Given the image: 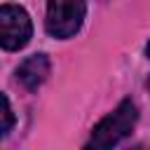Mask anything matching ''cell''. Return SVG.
I'll return each mask as SVG.
<instances>
[{
    "label": "cell",
    "instance_id": "obj_3",
    "mask_svg": "<svg viewBox=\"0 0 150 150\" xmlns=\"http://www.w3.org/2000/svg\"><path fill=\"white\" fill-rule=\"evenodd\" d=\"M33 35L30 16L19 5H2L0 7V45L7 52H16L28 45Z\"/></svg>",
    "mask_w": 150,
    "mask_h": 150
},
{
    "label": "cell",
    "instance_id": "obj_6",
    "mask_svg": "<svg viewBox=\"0 0 150 150\" xmlns=\"http://www.w3.org/2000/svg\"><path fill=\"white\" fill-rule=\"evenodd\" d=\"M145 52H148V56H150V42H148V49H145Z\"/></svg>",
    "mask_w": 150,
    "mask_h": 150
},
{
    "label": "cell",
    "instance_id": "obj_5",
    "mask_svg": "<svg viewBox=\"0 0 150 150\" xmlns=\"http://www.w3.org/2000/svg\"><path fill=\"white\" fill-rule=\"evenodd\" d=\"M2 127H0V131H2V136H7L9 134V129H12V124H14V115H12V105H9V98H7V94H2Z\"/></svg>",
    "mask_w": 150,
    "mask_h": 150
},
{
    "label": "cell",
    "instance_id": "obj_4",
    "mask_svg": "<svg viewBox=\"0 0 150 150\" xmlns=\"http://www.w3.org/2000/svg\"><path fill=\"white\" fill-rule=\"evenodd\" d=\"M49 68H52V63H49L47 54H33V56L23 59L21 66L16 68V82L23 89L35 91L49 77Z\"/></svg>",
    "mask_w": 150,
    "mask_h": 150
},
{
    "label": "cell",
    "instance_id": "obj_2",
    "mask_svg": "<svg viewBox=\"0 0 150 150\" xmlns=\"http://www.w3.org/2000/svg\"><path fill=\"white\" fill-rule=\"evenodd\" d=\"M84 12H87L84 0H49L45 28L52 38L59 40L73 38L84 21Z\"/></svg>",
    "mask_w": 150,
    "mask_h": 150
},
{
    "label": "cell",
    "instance_id": "obj_7",
    "mask_svg": "<svg viewBox=\"0 0 150 150\" xmlns=\"http://www.w3.org/2000/svg\"><path fill=\"white\" fill-rule=\"evenodd\" d=\"M148 87H150V80H148Z\"/></svg>",
    "mask_w": 150,
    "mask_h": 150
},
{
    "label": "cell",
    "instance_id": "obj_1",
    "mask_svg": "<svg viewBox=\"0 0 150 150\" xmlns=\"http://www.w3.org/2000/svg\"><path fill=\"white\" fill-rule=\"evenodd\" d=\"M138 120V108L131 98H124L112 112H108L94 129H91V138L87 143V148H112L120 141H124Z\"/></svg>",
    "mask_w": 150,
    "mask_h": 150
}]
</instances>
